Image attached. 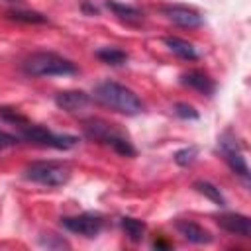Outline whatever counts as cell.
<instances>
[{
	"label": "cell",
	"instance_id": "cell-15",
	"mask_svg": "<svg viewBox=\"0 0 251 251\" xmlns=\"http://www.w3.org/2000/svg\"><path fill=\"white\" fill-rule=\"evenodd\" d=\"M120 226H122V229H124V233L127 235V239L131 241V243H139L143 237H145V224L141 222V220H137V218H131V216H124L122 220H120Z\"/></svg>",
	"mask_w": 251,
	"mask_h": 251
},
{
	"label": "cell",
	"instance_id": "cell-13",
	"mask_svg": "<svg viewBox=\"0 0 251 251\" xmlns=\"http://www.w3.org/2000/svg\"><path fill=\"white\" fill-rule=\"evenodd\" d=\"M163 43L169 47V51H173L176 57H180L184 61H196L198 59V53H196L194 45L188 43L186 39H180L176 35H167V37H163Z\"/></svg>",
	"mask_w": 251,
	"mask_h": 251
},
{
	"label": "cell",
	"instance_id": "cell-21",
	"mask_svg": "<svg viewBox=\"0 0 251 251\" xmlns=\"http://www.w3.org/2000/svg\"><path fill=\"white\" fill-rule=\"evenodd\" d=\"M175 114H176L178 118H182V120H198V118H200L198 112L194 110V106H190V104H186V102L175 104Z\"/></svg>",
	"mask_w": 251,
	"mask_h": 251
},
{
	"label": "cell",
	"instance_id": "cell-22",
	"mask_svg": "<svg viewBox=\"0 0 251 251\" xmlns=\"http://www.w3.org/2000/svg\"><path fill=\"white\" fill-rule=\"evenodd\" d=\"M18 143V137L12 135V133H6L0 129V149H6V147H14Z\"/></svg>",
	"mask_w": 251,
	"mask_h": 251
},
{
	"label": "cell",
	"instance_id": "cell-14",
	"mask_svg": "<svg viewBox=\"0 0 251 251\" xmlns=\"http://www.w3.org/2000/svg\"><path fill=\"white\" fill-rule=\"evenodd\" d=\"M106 6L108 10L114 12V16L126 24H139L143 20V14L141 10H137L135 6H129V4H122V2H116V0H106Z\"/></svg>",
	"mask_w": 251,
	"mask_h": 251
},
{
	"label": "cell",
	"instance_id": "cell-1",
	"mask_svg": "<svg viewBox=\"0 0 251 251\" xmlns=\"http://www.w3.org/2000/svg\"><path fill=\"white\" fill-rule=\"evenodd\" d=\"M94 100L100 102L102 106L126 114V116H137L143 112V102L141 98L127 86L116 82V80H102L94 86L92 92Z\"/></svg>",
	"mask_w": 251,
	"mask_h": 251
},
{
	"label": "cell",
	"instance_id": "cell-11",
	"mask_svg": "<svg viewBox=\"0 0 251 251\" xmlns=\"http://www.w3.org/2000/svg\"><path fill=\"white\" fill-rule=\"evenodd\" d=\"M90 102V96L82 90H63L55 94V104L63 112H78Z\"/></svg>",
	"mask_w": 251,
	"mask_h": 251
},
{
	"label": "cell",
	"instance_id": "cell-12",
	"mask_svg": "<svg viewBox=\"0 0 251 251\" xmlns=\"http://www.w3.org/2000/svg\"><path fill=\"white\" fill-rule=\"evenodd\" d=\"M176 231L190 243H196V245H204V243H210L212 241V233L208 229H204L202 226H198L196 222H190V220H178L175 224Z\"/></svg>",
	"mask_w": 251,
	"mask_h": 251
},
{
	"label": "cell",
	"instance_id": "cell-17",
	"mask_svg": "<svg viewBox=\"0 0 251 251\" xmlns=\"http://www.w3.org/2000/svg\"><path fill=\"white\" fill-rule=\"evenodd\" d=\"M192 188H194L198 194H202V196H206L208 200H212L216 206H226L224 194H222L220 188H218L216 184H212L210 180H196V182L192 184Z\"/></svg>",
	"mask_w": 251,
	"mask_h": 251
},
{
	"label": "cell",
	"instance_id": "cell-8",
	"mask_svg": "<svg viewBox=\"0 0 251 251\" xmlns=\"http://www.w3.org/2000/svg\"><path fill=\"white\" fill-rule=\"evenodd\" d=\"M163 14L167 16L169 22L180 27H200L204 24V16L188 6H178V4H169L163 6Z\"/></svg>",
	"mask_w": 251,
	"mask_h": 251
},
{
	"label": "cell",
	"instance_id": "cell-3",
	"mask_svg": "<svg viewBox=\"0 0 251 251\" xmlns=\"http://www.w3.org/2000/svg\"><path fill=\"white\" fill-rule=\"evenodd\" d=\"M82 131L90 141L106 145L122 157H135V153H137L135 147L131 145V141L126 135H122L118 129H114L112 124H108L104 120H98V118L84 120L82 122Z\"/></svg>",
	"mask_w": 251,
	"mask_h": 251
},
{
	"label": "cell",
	"instance_id": "cell-6",
	"mask_svg": "<svg viewBox=\"0 0 251 251\" xmlns=\"http://www.w3.org/2000/svg\"><path fill=\"white\" fill-rule=\"evenodd\" d=\"M218 149L222 151V155H224L227 167H229L237 176H241L243 182L247 184V182H249V167H247V161H245V157H243V153H241V149H239L235 137H233L231 133L220 135V137H218Z\"/></svg>",
	"mask_w": 251,
	"mask_h": 251
},
{
	"label": "cell",
	"instance_id": "cell-24",
	"mask_svg": "<svg viewBox=\"0 0 251 251\" xmlns=\"http://www.w3.org/2000/svg\"><path fill=\"white\" fill-rule=\"evenodd\" d=\"M6 2H22V0H6Z\"/></svg>",
	"mask_w": 251,
	"mask_h": 251
},
{
	"label": "cell",
	"instance_id": "cell-2",
	"mask_svg": "<svg viewBox=\"0 0 251 251\" xmlns=\"http://www.w3.org/2000/svg\"><path fill=\"white\" fill-rule=\"evenodd\" d=\"M22 69L29 76H67L76 75V65L67 57L53 51H35L27 55L22 63Z\"/></svg>",
	"mask_w": 251,
	"mask_h": 251
},
{
	"label": "cell",
	"instance_id": "cell-5",
	"mask_svg": "<svg viewBox=\"0 0 251 251\" xmlns=\"http://www.w3.org/2000/svg\"><path fill=\"white\" fill-rule=\"evenodd\" d=\"M20 135L29 141V143H35V145H41V147H51V149H73L76 143H78V137L76 135H67V133H53L51 129L39 126V124H29L27 120H24L22 124L16 126Z\"/></svg>",
	"mask_w": 251,
	"mask_h": 251
},
{
	"label": "cell",
	"instance_id": "cell-20",
	"mask_svg": "<svg viewBox=\"0 0 251 251\" xmlns=\"http://www.w3.org/2000/svg\"><path fill=\"white\" fill-rule=\"evenodd\" d=\"M39 245H41V247H47V249H69V243H67L63 237H57V235H53V233L41 235V237H39Z\"/></svg>",
	"mask_w": 251,
	"mask_h": 251
},
{
	"label": "cell",
	"instance_id": "cell-9",
	"mask_svg": "<svg viewBox=\"0 0 251 251\" xmlns=\"http://www.w3.org/2000/svg\"><path fill=\"white\" fill-rule=\"evenodd\" d=\"M216 224L226 229L227 233H233V235H239V237H251V222L247 216L243 214H237V212H224V214H218L214 216Z\"/></svg>",
	"mask_w": 251,
	"mask_h": 251
},
{
	"label": "cell",
	"instance_id": "cell-10",
	"mask_svg": "<svg viewBox=\"0 0 251 251\" xmlns=\"http://www.w3.org/2000/svg\"><path fill=\"white\" fill-rule=\"evenodd\" d=\"M180 84L186 86V88L196 90V92L202 94V96H212V94L216 92V82H214L206 73L196 71V69L182 73V75H180Z\"/></svg>",
	"mask_w": 251,
	"mask_h": 251
},
{
	"label": "cell",
	"instance_id": "cell-23",
	"mask_svg": "<svg viewBox=\"0 0 251 251\" xmlns=\"http://www.w3.org/2000/svg\"><path fill=\"white\" fill-rule=\"evenodd\" d=\"M153 247H155V249H169L171 243H167V241H163V239H157V241L153 243Z\"/></svg>",
	"mask_w": 251,
	"mask_h": 251
},
{
	"label": "cell",
	"instance_id": "cell-18",
	"mask_svg": "<svg viewBox=\"0 0 251 251\" xmlns=\"http://www.w3.org/2000/svg\"><path fill=\"white\" fill-rule=\"evenodd\" d=\"M8 20H14V22H20V24H47V16H43L41 12H33V10H8L6 12Z\"/></svg>",
	"mask_w": 251,
	"mask_h": 251
},
{
	"label": "cell",
	"instance_id": "cell-19",
	"mask_svg": "<svg viewBox=\"0 0 251 251\" xmlns=\"http://www.w3.org/2000/svg\"><path fill=\"white\" fill-rule=\"evenodd\" d=\"M196 157H198V147L190 145V147L178 149V151L175 153V163L180 165V167H188V165H192V163L196 161Z\"/></svg>",
	"mask_w": 251,
	"mask_h": 251
},
{
	"label": "cell",
	"instance_id": "cell-4",
	"mask_svg": "<svg viewBox=\"0 0 251 251\" xmlns=\"http://www.w3.org/2000/svg\"><path fill=\"white\" fill-rule=\"evenodd\" d=\"M24 178L47 188H59L69 182L71 169L59 161H35L24 169Z\"/></svg>",
	"mask_w": 251,
	"mask_h": 251
},
{
	"label": "cell",
	"instance_id": "cell-16",
	"mask_svg": "<svg viewBox=\"0 0 251 251\" xmlns=\"http://www.w3.org/2000/svg\"><path fill=\"white\" fill-rule=\"evenodd\" d=\"M96 57L104 63V65H110V67H122L127 63L129 55L118 47H102L96 51Z\"/></svg>",
	"mask_w": 251,
	"mask_h": 251
},
{
	"label": "cell",
	"instance_id": "cell-7",
	"mask_svg": "<svg viewBox=\"0 0 251 251\" xmlns=\"http://www.w3.org/2000/svg\"><path fill=\"white\" fill-rule=\"evenodd\" d=\"M61 226L65 229H69L71 233H76V235H82V237H96L102 227H104V218L100 214H94V212H82L78 216H67V218H61Z\"/></svg>",
	"mask_w": 251,
	"mask_h": 251
}]
</instances>
